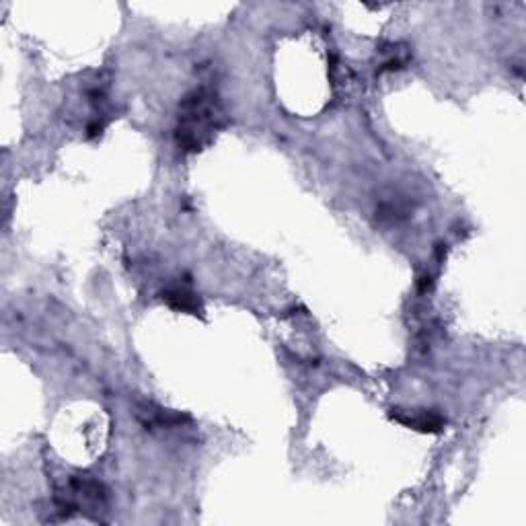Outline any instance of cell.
<instances>
[{
	"label": "cell",
	"instance_id": "4",
	"mask_svg": "<svg viewBox=\"0 0 526 526\" xmlns=\"http://www.w3.org/2000/svg\"><path fill=\"white\" fill-rule=\"evenodd\" d=\"M163 300L173 309L185 315H202L204 307H202V300L196 292H192L187 286H169L163 292Z\"/></svg>",
	"mask_w": 526,
	"mask_h": 526
},
{
	"label": "cell",
	"instance_id": "2",
	"mask_svg": "<svg viewBox=\"0 0 526 526\" xmlns=\"http://www.w3.org/2000/svg\"><path fill=\"white\" fill-rule=\"evenodd\" d=\"M107 504L105 485L91 475H72L62 492L56 496L58 512L70 518L77 512H99Z\"/></svg>",
	"mask_w": 526,
	"mask_h": 526
},
{
	"label": "cell",
	"instance_id": "3",
	"mask_svg": "<svg viewBox=\"0 0 526 526\" xmlns=\"http://www.w3.org/2000/svg\"><path fill=\"white\" fill-rule=\"evenodd\" d=\"M391 418L399 424H403L405 428L411 430H418L424 434H438L442 432V428L446 426V420L440 416L436 411H428V409H420V411H401V409H393Z\"/></svg>",
	"mask_w": 526,
	"mask_h": 526
},
{
	"label": "cell",
	"instance_id": "1",
	"mask_svg": "<svg viewBox=\"0 0 526 526\" xmlns=\"http://www.w3.org/2000/svg\"><path fill=\"white\" fill-rule=\"evenodd\" d=\"M227 126V116L216 93L210 89H194L179 105V120L175 130L177 146L185 153H200L214 142L216 134Z\"/></svg>",
	"mask_w": 526,
	"mask_h": 526
}]
</instances>
